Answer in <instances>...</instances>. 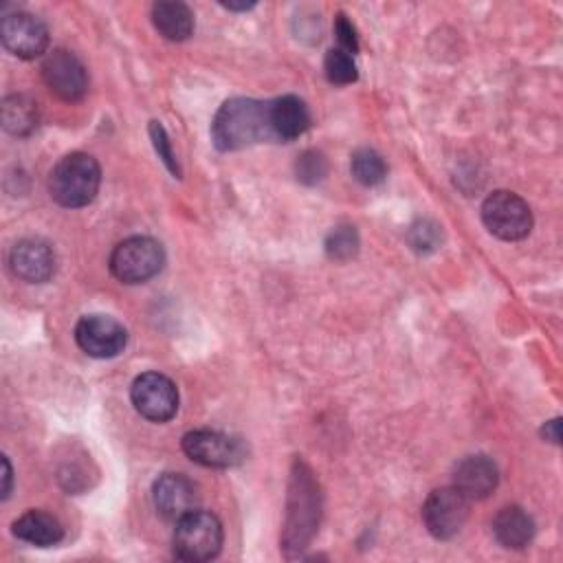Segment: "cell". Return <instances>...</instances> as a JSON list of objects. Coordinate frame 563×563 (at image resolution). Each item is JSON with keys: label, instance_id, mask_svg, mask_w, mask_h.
<instances>
[{"label": "cell", "instance_id": "e0dca14e", "mask_svg": "<svg viewBox=\"0 0 563 563\" xmlns=\"http://www.w3.org/2000/svg\"><path fill=\"white\" fill-rule=\"evenodd\" d=\"M11 530L20 541L37 545V548L55 545L64 537V528L57 521V517H53L51 512H44V510H26L24 515H20L13 521Z\"/></svg>", "mask_w": 563, "mask_h": 563}, {"label": "cell", "instance_id": "d4e9b609", "mask_svg": "<svg viewBox=\"0 0 563 563\" xmlns=\"http://www.w3.org/2000/svg\"><path fill=\"white\" fill-rule=\"evenodd\" d=\"M440 238H442L440 235V227L435 222H431V220H418L409 229V244L418 253H429V251L438 249Z\"/></svg>", "mask_w": 563, "mask_h": 563}, {"label": "cell", "instance_id": "603a6c76", "mask_svg": "<svg viewBox=\"0 0 563 563\" xmlns=\"http://www.w3.org/2000/svg\"><path fill=\"white\" fill-rule=\"evenodd\" d=\"M356 251H358V233L354 227L341 224L328 233V238H325L328 257L343 262V260L354 257Z\"/></svg>", "mask_w": 563, "mask_h": 563}, {"label": "cell", "instance_id": "ffe728a7", "mask_svg": "<svg viewBox=\"0 0 563 563\" xmlns=\"http://www.w3.org/2000/svg\"><path fill=\"white\" fill-rule=\"evenodd\" d=\"M2 125L15 136H26L37 128V106L26 95H9L2 101Z\"/></svg>", "mask_w": 563, "mask_h": 563}, {"label": "cell", "instance_id": "9a60e30c", "mask_svg": "<svg viewBox=\"0 0 563 563\" xmlns=\"http://www.w3.org/2000/svg\"><path fill=\"white\" fill-rule=\"evenodd\" d=\"M497 466L486 455L464 457L453 473V488H457L468 501L486 499L497 488Z\"/></svg>", "mask_w": 563, "mask_h": 563}, {"label": "cell", "instance_id": "d6986e66", "mask_svg": "<svg viewBox=\"0 0 563 563\" xmlns=\"http://www.w3.org/2000/svg\"><path fill=\"white\" fill-rule=\"evenodd\" d=\"M152 24L169 42H183L194 33V13L185 2L161 0L152 4Z\"/></svg>", "mask_w": 563, "mask_h": 563}, {"label": "cell", "instance_id": "8fae6325", "mask_svg": "<svg viewBox=\"0 0 563 563\" xmlns=\"http://www.w3.org/2000/svg\"><path fill=\"white\" fill-rule=\"evenodd\" d=\"M75 341L88 356L112 358L128 345V332L108 314H86L75 325Z\"/></svg>", "mask_w": 563, "mask_h": 563}, {"label": "cell", "instance_id": "ba28073f", "mask_svg": "<svg viewBox=\"0 0 563 563\" xmlns=\"http://www.w3.org/2000/svg\"><path fill=\"white\" fill-rule=\"evenodd\" d=\"M134 409L150 422H167L178 411V389L172 378L158 372H145L130 387Z\"/></svg>", "mask_w": 563, "mask_h": 563}, {"label": "cell", "instance_id": "3957f363", "mask_svg": "<svg viewBox=\"0 0 563 563\" xmlns=\"http://www.w3.org/2000/svg\"><path fill=\"white\" fill-rule=\"evenodd\" d=\"M99 185L101 167L97 158L86 152L66 154L48 174V194L66 209L90 205L99 191Z\"/></svg>", "mask_w": 563, "mask_h": 563}, {"label": "cell", "instance_id": "f546056e", "mask_svg": "<svg viewBox=\"0 0 563 563\" xmlns=\"http://www.w3.org/2000/svg\"><path fill=\"white\" fill-rule=\"evenodd\" d=\"M220 4L229 11H246V9L255 7V2H220Z\"/></svg>", "mask_w": 563, "mask_h": 563}, {"label": "cell", "instance_id": "9c48e42d", "mask_svg": "<svg viewBox=\"0 0 563 563\" xmlns=\"http://www.w3.org/2000/svg\"><path fill=\"white\" fill-rule=\"evenodd\" d=\"M468 519V499L453 486L435 488L422 504V521L431 537L453 539Z\"/></svg>", "mask_w": 563, "mask_h": 563}, {"label": "cell", "instance_id": "5b68a950", "mask_svg": "<svg viewBox=\"0 0 563 563\" xmlns=\"http://www.w3.org/2000/svg\"><path fill=\"white\" fill-rule=\"evenodd\" d=\"M165 251L161 242L147 235H134L114 246L110 253V271L123 284H143L161 273Z\"/></svg>", "mask_w": 563, "mask_h": 563}, {"label": "cell", "instance_id": "f1b7e54d", "mask_svg": "<svg viewBox=\"0 0 563 563\" xmlns=\"http://www.w3.org/2000/svg\"><path fill=\"white\" fill-rule=\"evenodd\" d=\"M559 427H561V422H559V418H556V420H550V422H545V427H543L541 431H543V435H545L548 440H552V442H559V440H561Z\"/></svg>", "mask_w": 563, "mask_h": 563}, {"label": "cell", "instance_id": "7c38bea8", "mask_svg": "<svg viewBox=\"0 0 563 563\" xmlns=\"http://www.w3.org/2000/svg\"><path fill=\"white\" fill-rule=\"evenodd\" d=\"M0 40L11 55L20 59H33L46 51L48 29L33 13L13 11L0 22Z\"/></svg>", "mask_w": 563, "mask_h": 563}, {"label": "cell", "instance_id": "2e32d148", "mask_svg": "<svg viewBox=\"0 0 563 563\" xmlns=\"http://www.w3.org/2000/svg\"><path fill=\"white\" fill-rule=\"evenodd\" d=\"M268 125L275 139L292 141L310 128V110L295 95L277 97L268 101Z\"/></svg>", "mask_w": 563, "mask_h": 563}, {"label": "cell", "instance_id": "83f0119b", "mask_svg": "<svg viewBox=\"0 0 563 563\" xmlns=\"http://www.w3.org/2000/svg\"><path fill=\"white\" fill-rule=\"evenodd\" d=\"M13 471L11 464L7 460V455H2V499H7L11 495V482H13Z\"/></svg>", "mask_w": 563, "mask_h": 563}, {"label": "cell", "instance_id": "52a82bcc", "mask_svg": "<svg viewBox=\"0 0 563 563\" xmlns=\"http://www.w3.org/2000/svg\"><path fill=\"white\" fill-rule=\"evenodd\" d=\"M180 446L191 462L211 468H229L246 457V446L240 438L211 429H196L185 433Z\"/></svg>", "mask_w": 563, "mask_h": 563}, {"label": "cell", "instance_id": "4fadbf2b", "mask_svg": "<svg viewBox=\"0 0 563 563\" xmlns=\"http://www.w3.org/2000/svg\"><path fill=\"white\" fill-rule=\"evenodd\" d=\"M152 499L165 519L178 521L183 515L196 510L198 488L183 473H163L152 486Z\"/></svg>", "mask_w": 563, "mask_h": 563}, {"label": "cell", "instance_id": "8992f818", "mask_svg": "<svg viewBox=\"0 0 563 563\" xmlns=\"http://www.w3.org/2000/svg\"><path fill=\"white\" fill-rule=\"evenodd\" d=\"M482 222L499 240H523L532 229V211L528 202L506 189H497L482 202Z\"/></svg>", "mask_w": 563, "mask_h": 563}, {"label": "cell", "instance_id": "ac0fdd59", "mask_svg": "<svg viewBox=\"0 0 563 563\" xmlns=\"http://www.w3.org/2000/svg\"><path fill=\"white\" fill-rule=\"evenodd\" d=\"M493 534L504 548L523 550L534 537V521L523 508L506 506L493 519Z\"/></svg>", "mask_w": 563, "mask_h": 563}, {"label": "cell", "instance_id": "6da1fadb", "mask_svg": "<svg viewBox=\"0 0 563 563\" xmlns=\"http://www.w3.org/2000/svg\"><path fill=\"white\" fill-rule=\"evenodd\" d=\"M321 515L319 484L314 482L310 468L303 462H295L288 488L286 523L282 534V548L288 559L301 554L312 541Z\"/></svg>", "mask_w": 563, "mask_h": 563}, {"label": "cell", "instance_id": "30bf717a", "mask_svg": "<svg viewBox=\"0 0 563 563\" xmlns=\"http://www.w3.org/2000/svg\"><path fill=\"white\" fill-rule=\"evenodd\" d=\"M42 77L62 101H79L88 90V75L79 57L66 48L51 51L42 62Z\"/></svg>", "mask_w": 563, "mask_h": 563}, {"label": "cell", "instance_id": "5bb4252c", "mask_svg": "<svg viewBox=\"0 0 563 563\" xmlns=\"http://www.w3.org/2000/svg\"><path fill=\"white\" fill-rule=\"evenodd\" d=\"M9 268L22 282L44 284L55 273L53 249L37 238L20 240L9 253Z\"/></svg>", "mask_w": 563, "mask_h": 563}, {"label": "cell", "instance_id": "484cf974", "mask_svg": "<svg viewBox=\"0 0 563 563\" xmlns=\"http://www.w3.org/2000/svg\"><path fill=\"white\" fill-rule=\"evenodd\" d=\"M150 136H152V143H154V150H156L158 158L167 165V169H169L174 176H180L176 156H174V152H172V143H169V139H167L165 128H163L158 121H152V123H150Z\"/></svg>", "mask_w": 563, "mask_h": 563}, {"label": "cell", "instance_id": "7a4b0ae2", "mask_svg": "<svg viewBox=\"0 0 563 563\" xmlns=\"http://www.w3.org/2000/svg\"><path fill=\"white\" fill-rule=\"evenodd\" d=\"M273 136L268 125V103L233 97L224 101L211 121V141L220 152L242 150Z\"/></svg>", "mask_w": 563, "mask_h": 563}, {"label": "cell", "instance_id": "44dd1931", "mask_svg": "<svg viewBox=\"0 0 563 563\" xmlns=\"http://www.w3.org/2000/svg\"><path fill=\"white\" fill-rule=\"evenodd\" d=\"M350 169H352V176L365 187H374V185L383 183L387 176V165H385L383 156L369 147H358L352 154Z\"/></svg>", "mask_w": 563, "mask_h": 563}, {"label": "cell", "instance_id": "7402d4cb", "mask_svg": "<svg viewBox=\"0 0 563 563\" xmlns=\"http://www.w3.org/2000/svg\"><path fill=\"white\" fill-rule=\"evenodd\" d=\"M323 70H325L328 81H332L336 86H347V84L356 81V77H358L352 53H347L343 48H330L325 53Z\"/></svg>", "mask_w": 563, "mask_h": 563}, {"label": "cell", "instance_id": "cb8c5ba5", "mask_svg": "<svg viewBox=\"0 0 563 563\" xmlns=\"http://www.w3.org/2000/svg\"><path fill=\"white\" fill-rule=\"evenodd\" d=\"M325 172H328V163L323 154L317 150H306L295 163L297 180L303 185H317L325 176Z\"/></svg>", "mask_w": 563, "mask_h": 563}, {"label": "cell", "instance_id": "277c9868", "mask_svg": "<svg viewBox=\"0 0 563 563\" xmlns=\"http://www.w3.org/2000/svg\"><path fill=\"white\" fill-rule=\"evenodd\" d=\"M224 541L222 523L213 512L191 510L176 521L172 548L174 556L189 563L211 561L220 554Z\"/></svg>", "mask_w": 563, "mask_h": 563}, {"label": "cell", "instance_id": "4316f807", "mask_svg": "<svg viewBox=\"0 0 563 563\" xmlns=\"http://www.w3.org/2000/svg\"><path fill=\"white\" fill-rule=\"evenodd\" d=\"M334 33H336V40H339V48L347 51V53H356L358 51V37H356V31L352 26V22L339 13L336 15V22H334Z\"/></svg>", "mask_w": 563, "mask_h": 563}]
</instances>
